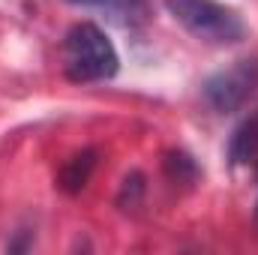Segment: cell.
<instances>
[{
  "label": "cell",
  "instance_id": "obj_1",
  "mask_svg": "<svg viewBox=\"0 0 258 255\" xmlns=\"http://www.w3.org/2000/svg\"><path fill=\"white\" fill-rule=\"evenodd\" d=\"M120 57L111 45V39L90 21H81L69 27L63 39V69L69 81H105L117 72Z\"/></svg>",
  "mask_w": 258,
  "mask_h": 255
},
{
  "label": "cell",
  "instance_id": "obj_2",
  "mask_svg": "<svg viewBox=\"0 0 258 255\" xmlns=\"http://www.w3.org/2000/svg\"><path fill=\"white\" fill-rule=\"evenodd\" d=\"M171 18L207 45H234L246 36L243 18L216 0H165Z\"/></svg>",
  "mask_w": 258,
  "mask_h": 255
},
{
  "label": "cell",
  "instance_id": "obj_3",
  "mask_svg": "<svg viewBox=\"0 0 258 255\" xmlns=\"http://www.w3.org/2000/svg\"><path fill=\"white\" fill-rule=\"evenodd\" d=\"M255 87H258V60L255 57H243V60H234L231 66L213 72L204 81L201 96L213 111L231 114V111H237V108H243L249 102Z\"/></svg>",
  "mask_w": 258,
  "mask_h": 255
},
{
  "label": "cell",
  "instance_id": "obj_4",
  "mask_svg": "<svg viewBox=\"0 0 258 255\" xmlns=\"http://www.w3.org/2000/svg\"><path fill=\"white\" fill-rule=\"evenodd\" d=\"M66 3L84 6V9H99L120 24H138L147 15V0H66Z\"/></svg>",
  "mask_w": 258,
  "mask_h": 255
},
{
  "label": "cell",
  "instance_id": "obj_5",
  "mask_svg": "<svg viewBox=\"0 0 258 255\" xmlns=\"http://www.w3.org/2000/svg\"><path fill=\"white\" fill-rule=\"evenodd\" d=\"M93 168H96V150H81V153H75V156L63 165V171H60V189L81 192L87 186Z\"/></svg>",
  "mask_w": 258,
  "mask_h": 255
},
{
  "label": "cell",
  "instance_id": "obj_6",
  "mask_svg": "<svg viewBox=\"0 0 258 255\" xmlns=\"http://www.w3.org/2000/svg\"><path fill=\"white\" fill-rule=\"evenodd\" d=\"M228 156H231V162H234V165H240V162H249L252 156H258V117L246 120L243 126L231 135Z\"/></svg>",
  "mask_w": 258,
  "mask_h": 255
},
{
  "label": "cell",
  "instance_id": "obj_7",
  "mask_svg": "<svg viewBox=\"0 0 258 255\" xmlns=\"http://www.w3.org/2000/svg\"><path fill=\"white\" fill-rule=\"evenodd\" d=\"M165 171H168L171 180H180V183H189V180H195V174H198L195 162L186 156V153H168V159H165Z\"/></svg>",
  "mask_w": 258,
  "mask_h": 255
},
{
  "label": "cell",
  "instance_id": "obj_8",
  "mask_svg": "<svg viewBox=\"0 0 258 255\" xmlns=\"http://www.w3.org/2000/svg\"><path fill=\"white\" fill-rule=\"evenodd\" d=\"M141 192H144V177L135 171V174H129L126 180H123V186H120V195H117V204L129 210V207H135L138 204V198H141Z\"/></svg>",
  "mask_w": 258,
  "mask_h": 255
}]
</instances>
